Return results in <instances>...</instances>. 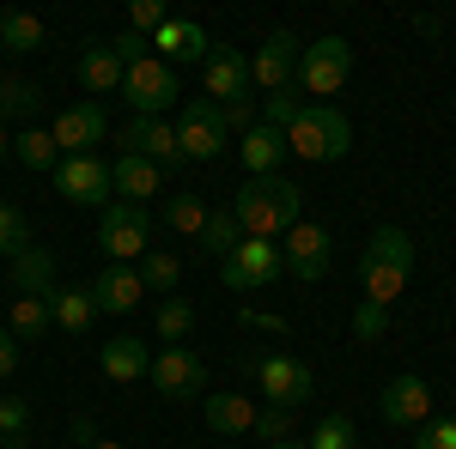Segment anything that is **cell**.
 Here are the masks:
<instances>
[{"mask_svg": "<svg viewBox=\"0 0 456 449\" xmlns=\"http://www.w3.org/2000/svg\"><path fill=\"white\" fill-rule=\"evenodd\" d=\"M98 365H104L110 382H146V371H152V358H146V341H141V334H116V341H104Z\"/></svg>", "mask_w": 456, "mask_h": 449, "instance_id": "cell-22", "label": "cell"}, {"mask_svg": "<svg viewBox=\"0 0 456 449\" xmlns=\"http://www.w3.org/2000/svg\"><path fill=\"white\" fill-rule=\"evenodd\" d=\"M146 377H152V389H159L165 401H195V389H208V365H201L189 346H165Z\"/></svg>", "mask_w": 456, "mask_h": 449, "instance_id": "cell-15", "label": "cell"}, {"mask_svg": "<svg viewBox=\"0 0 456 449\" xmlns=\"http://www.w3.org/2000/svg\"><path fill=\"white\" fill-rule=\"evenodd\" d=\"M122 152H141V158H152L165 176L189 164V158L176 152V122H165V116H134V122L122 128Z\"/></svg>", "mask_w": 456, "mask_h": 449, "instance_id": "cell-14", "label": "cell"}, {"mask_svg": "<svg viewBox=\"0 0 456 449\" xmlns=\"http://www.w3.org/2000/svg\"><path fill=\"white\" fill-rule=\"evenodd\" d=\"M298 55H305V43L292 31H268L262 49L249 55V85H262L268 98L274 92H298Z\"/></svg>", "mask_w": 456, "mask_h": 449, "instance_id": "cell-8", "label": "cell"}, {"mask_svg": "<svg viewBox=\"0 0 456 449\" xmlns=\"http://www.w3.org/2000/svg\"><path fill=\"white\" fill-rule=\"evenodd\" d=\"M384 328H389V310H378V304H359V310H353V334H359V341H378Z\"/></svg>", "mask_w": 456, "mask_h": 449, "instance_id": "cell-42", "label": "cell"}, {"mask_svg": "<svg viewBox=\"0 0 456 449\" xmlns=\"http://www.w3.org/2000/svg\"><path fill=\"white\" fill-rule=\"evenodd\" d=\"M55 188L68 195L73 207H110L116 188H110V164L92 152V158H61L55 164Z\"/></svg>", "mask_w": 456, "mask_h": 449, "instance_id": "cell-13", "label": "cell"}, {"mask_svg": "<svg viewBox=\"0 0 456 449\" xmlns=\"http://www.w3.org/2000/svg\"><path fill=\"white\" fill-rule=\"evenodd\" d=\"M268 449H305V444H292V437H286V444H268Z\"/></svg>", "mask_w": 456, "mask_h": 449, "instance_id": "cell-48", "label": "cell"}, {"mask_svg": "<svg viewBox=\"0 0 456 449\" xmlns=\"http://www.w3.org/2000/svg\"><path fill=\"white\" fill-rule=\"evenodd\" d=\"M49 298H12V316H6V328H12V341H43L49 334Z\"/></svg>", "mask_w": 456, "mask_h": 449, "instance_id": "cell-28", "label": "cell"}, {"mask_svg": "<svg viewBox=\"0 0 456 449\" xmlns=\"http://www.w3.org/2000/svg\"><path fill=\"white\" fill-rule=\"evenodd\" d=\"M31 249V225H25V212L12 207V201H0V261H12V255H25Z\"/></svg>", "mask_w": 456, "mask_h": 449, "instance_id": "cell-33", "label": "cell"}, {"mask_svg": "<svg viewBox=\"0 0 456 449\" xmlns=\"http://www.w3.org/2000/svg\"><path fill=\"white\" fill-rule=\"evenodd\" d=\"M238 231L256 243H281L298 219H305V188H292L286 176H244L238 201H232Z\"/></svg>", "mask_w": 456, "mask_h": 449, "instance_id": "cell-1", "label": "cell"}, {"mask_svg": "<svg viewBox=\"0 0 456 449\" xmlns=\"http://www.w3.org/2000/svg\"><path fill=\"white\" fill-rule=\"evenodd\" d=\"M281 261H286V274H298V279H322V274H329V261H335L329 231L311 225V219H298V225L281 237Z\"/></svg>", "mask_w": 456, "mask_h": 449, "instance_id": "cell-16", "label": "cell"}, {"mask_svg": "<svg viewBox=\"0 0 456 449\" xmlns=\"http://www.w3.org/2000/svg\"><path fill=\"white\" fill-rule=\"evenodd\" d=\"M201 249H208V255H219V261H225V255H232V249H238V243H244V231H238V219H232V207L225 212H208V225H201Z\"/></svg>", "mask_w": 456, "mask_h": 449, "instance_id": "cell-32", "label": "cell"}, {"mask_svg": "<svg viewBox=\"0 0 456 449\" xmlns=\"http://www.w3.org/2000/svg\"><path fill=\"white\" fill-rule=\"evenodd\" d=\"M49 316H55V328H61V334H92V322H98V304H92V292H86V285H55V298H49Z\"/></svg>", "mask_w": 456, "mask_h": 449, "instance_id": "cell-24", "label": "cell"}, {"mask_svg": "<svg viewBox=\"0 0 456 449\" xmlns=\"http://www.w3.org/2000/svg\"><path fill=\"white\" fill-rule=\"evenodd\" d=\"M12 268V292L19 298H55V249H25V255H12L6 261Z\"/></svg>", "mask_w": 456, "mask_h": 449, "instance_id": "cell-21", "label": "cell"}, {"mask_svg": "<svg viewBox=\"0 0 456 449\" xmlns=\"http://www.w3.org/2000/svg\"><path fill=\"white\" fill-rule=\"evenodd\" d=\"M256 437L286 444V437H292V413H286V407H262V413H256Z\"/></svg>", "mask_w": 456, "mask_h": 449, "instance_id": "cell-41", "label": "cell"}, {"mask_svg": "<svg viewBox=\"0 0 456 449\" xmlns=\"http://www.w3.org/2000/svg\"><path fill=\"white\" fill-rule=\"evenodd\" d=\"M244 328H268V334H281L286 322H281V316H262V310H244Z\"/></svg>", "mask_w": 456, "mask_h": 449, "instance_id": "cell-45", "label": "cell"}, {"mask_svg": "<svg viewBox=\"0 0 456 449\" xmlns=\"http://www.w3.org/2000/svg\"><path fill=\"white\" fill-rule=\"evenodd\" d=\"M286 274V261H281V243H256L244 237L225 261H219V279L232 285V292H256V285H274V279Z\"/></svg>", "mask_w": 456, "mask_h": 449, "instance_id": "cell-10", "label": "cell"}, {"mask_svg": "<svg viewBox=\"0 0 456 449\" xmlns=\"http://www.w3.org/2000/svg\"><path fill=\"white\" fill-rule=\"evenodd\" d=\"M347 73H353V43L347 36H316L298 55V92H311V104H322L347 85Z\"/></svg>", "mask_w": 456, "mask_h": 449, "instance_id": "cell-4", "label": "cell"}, {"mask_svg": "<svg viewBox=\"0 0 456 449\" xmlns=\"http://www.w3.org/2000/svg\"><path fill=\"white\" fill-rule=\"evenodd\" d=\"M25 431H31V407L19 395H0V449H25Z\"/></svg>", "mask_w": 456, "mask_h": 449, "instance_id": "cell-34", "label": "cell"}, {"mask_svg": "<svg viewBox=\"0 0 456 449\" xmlns=\"http://www.w3.org/2000/svg\"><path fill=\"white\" fill-rule=\"evenodd\" d=\"M171 25V12H165V0H134L128 6V31H141V36H159Z\"/></svg>", "mask_w": 456, "mask_h": 449, "instance_id": "cell-38", "label": "cell"}, {"mask_svg": "<svg viewBox=\"0 0 456 449\" xmlns=\"http://www.w3.org/2000/svg\"><path fill=\"white\" fill-rule=\"evenodd\" d=\"M189 328H195V304H189V298H165V304H159V341L176 346Z\"/></svg>", "mask_w": 456, "mask_h": 449, "instance_id": "cell-36", "label": "cell"}, {"mask_svg": "<svg viewBox=\"0 0 456 449\" xmlns=\"http://www.w3.org/2000/svg\"><path fill=\"white\" fill-rule=\"evenodd\" d=\"M49 43V31H43V19L37 12H0V49H12V55H37Z\"/></svg>", "mask_w": 456, "mask_h": 449, "instance_id": "cell-27", "label": "cell"}, {"mask_svg": "<svg viewBox=\"0 0 456 449\" xmlns=\"http://www.w3.org/2000/svg\"><path fill=\"white\" fill-rule=\"evenodd\" d=\"M86 292H92V304H98L104 316H128L134 304H141L146 285H141V268H104L98 285H86Z\"/></svg>", "mask_w": 456, "mask_h": 449, "instance_id": "cell-20", "label": "cell"}, {"mask_svg": "<svg viewBox=\"0 0 456 449\" xmlns=\"http://www.w3.org/2000/svg\"><path fill=\"white\" fill-rule=\"evenodd\" d=\"M281 158H286V134L268 128V122H256L244 134V171L249 176H281Z\"/></svg>", "mask_w": 456, "mask_h": 449, "instance_id": "cell-25", "label": "cell"}, {"mask_svg": "<svg viewBox=\"0 0 456 449\" xmlns=\"http://www.w3.org/2000/svg\"><path fill=\"white\" fill-rule=\"evenodd\" d=\"M201 85H208V98L219 109H238V104H256L249 92V61H244V49H225V43H213L208 49V61H201Z\"/></svg>", "mask_w": 456, "mask_h": 449, "instance_id": "cell-9", "label": "cell"}, {"mask_svg": "<svg viewBox=\"0 0 456 449\" xmlns=\"http://www.w3.org/2000/svg\"><path fill=\"white\" fill-rule=\"evenodd\" d=\"M86 449H122V444H116V437H98V444H86Z\"/></svg>", "mask_w": 456, "mask_h": 449, "instance_id": "cell-46", "label": "cell"}, {"mask_svg": "<svg viewBox=\"0 0 456 449\" xmlns=\"http://www.w3.org/2000/svg\"><path fill=\"white\" fill-rule=\"evenodd\" d=\"M414 449H456V419H426L414 431Z\"/></svg>", "mask_w": 456, "mask_h": 449, "instance_id": "cell-40", "label": "cell"}, {"mask_svg": "<svg viewBox=\"0 0 456 449\" xmlns=\"http://www.w3.org/2000/svg\"><path fill=\"white\" fill-rule=\"evenodd\" d=\"M6 152H12V140H6V128H0V164H6Z\"/></svg>", "mask_w": 456, "mask_h": 449, "instance_id": "cell-47", "label": "cell"}, {"mask_svg": "<svg viewBox=\"0 0 456 449\" xmlns=\"http://www.w3.org/2000/svg\"><path fill=\"white\" fill-rule=\"evenodd\" d=\"M201 413H208V425L219 431V437H249L262 407H256L249 395H232V389H219V395H208V407H201Z\"/></svg>", "mask_w": 456, "mask_h": 449, "instance_id": "cell-23", "label": "cell"}, {"mask_svg": "<svg viewBox=\"0 0 456 449\" xmlns=\"http://www.w3.org/2000/svg\"><path fill=\"white\" fill-rule=\"evenodd\" d=\"M104 134H110V122H104V104H98V98H92V104H68L55 116V128H49V140H55L61 158H92V146Z\"/></svg>", "mask_w": 456, "mask_h": 449, "instance_id": "cell-12", "label": "cell"}, {"mask_svg": "<svg viewBox=\"0 0 456 449\" xmlns=\"http://www.w3.org/2000/svg\"><path fill=\"white\" fill-rule=\"evenodd\" d=\"M249 377H256V389L268 395V407H305L316 395V377H311V365L305 358H292V352H262L256 365H249Z\"/></svg>", "mask_w": 456, "mask_h": 449, "instance_id": "cell-5", "label": "cell"}, {"mask_svg": "<svg viewBox=\"0 0 456 449\" xmlns=\"http://www.w3.org/2000/svg\"><path fill=\"white\" fill-rule=\"evenodd\" d=\"M159 182L165 171L141 158V152H122L116 164H110V188H116V201H128V207H146V195H159Z\"/></svg>", "mask_w": 456, "mask_h": 449, "instance_id": "cell-18", "label": "cell"}, {"mask_svg": "<svg viewBox=\"0 0 456 449\" xmlns=\"http://www.w3.org/2000/svg\"><path fill=\"white\" fill-rule=\"evenodd\" d=\"M98 243H104L110 268H128V261H141V255H146V243H152V219H146V207L110 201L104 219H98Z\"/></svg>", "mask_w": 456, "mask_h": 449, "instance_id": "cell-7", "label": "cell"}, {"mask_svg": "<svg viewBox=\"0 0 456 449\" xmlns=\"http://www.w3.org/2000/svg\"><path fill=\"white\" fill-rule=\"evenodd\" d=\"M378 413H384V425H395V431H420L426 419H432V389H426V377H395L378 395Z\"/></svg>", "mask_w": 456, "mask_h": 449, "instance_id": "cell-17", "label": "cell"}, {"mask_svg": "<svg viewBox=\"0 0 456 449\" xmlns=\"http://www.w3.org/2000/svg\"><path fill=\"white\" fill-rule=\"evenodd\" d=\"M208 201L201 195H171V207H165V225H171L176 237H201V225H208Z\"/></svg>", "mask_w": 456, "mask_h": 449, "instance_id": "cell-31", "label": "cell"}, {"mask_svg": "<svg viewBox=\"0 0 456 449\" xmlns=\"http://www.w3.org/2000/svg\"><path fill=\"white\" fill-rule=\"evenodd\" d=\"M122 61H116V55H110V43H92V49H86V55H79V85H86V92H92V98H104V92H116V85H122Z\"/></svg>", "mask_w": 456, "mask_h": 449, "instance_id": "cell-26", "label": "cell"}, {"mask_svg": "<svg viewBox=\"0 0 456 449\" xmlns=\"http://www.w3.org/2000/svg\"><path fill=\"white\" fill-rule=\"evenodd\" d=\"M176 279H183V261H176L171 249H146V255H141V285H152V292H171Z\"/></svg>", "mask_w": 456, "mask_h": 449, "instance_id": "cell-35", "label": "cell"}, {"mask_svg": "<svg viewBox=\"0 0 456 449\" xmlns=\"http://www.w3.org/2000/svg\"><path fill=\"white\" fill-rule=\"evenodd\" d=\"M225 109L213 104V98H189L183 116H176V152L183 158H195V164H213L219 152H225Z\"/></svg>", "mask_w": 456, "mask_h": 449, "instance_id": "cell-6", "label": "cell"}, {"mask_svg": "<svg viewBox=\"0 0 456 449\" xmlns=\"http://www.w3.org/2000/svg\"><path fill=\"white\" fill-rule=\"evenodd\" d=\"M37 104H43V92H37L31 79H0V128L37 116Z\"/></svg>", "mask_w": 456, "mask_h": 449, "instance_id": "cell-29", "label": "cell"}, {"mask_svg": "<svg viewBox=\"0 0 456 449\" xmlns=\"http://www.w3.org/2000/svg\"><path fill=\"white\" fill-rule=\"evenodd\" d=\"M110 55H116L122 68H134V61H146V55H152V36H141V31H122V36H110Z\"/></svg>", "mask_w": 456, "mask_h": 449, "instance_id": "cell-39", "label": "cell"}, {"mask_svg": "<svg viewBox=\"0 0 456 449\" xmlns=\"http://www.w3.org/2000/svg\"><path fill=\"white\" fill-rule=\"evenodd\" d=\"M122 98L134 104V116H165L176 104V68H165L159 55H146L122 73Z\"/></svg>", "mask_w": 456, "mask_h": 449, "instance_id": "cell-11", "label": "cell"}, {"mask_svg": "<svg viewBox=\"0 0 456 449\" xmlns=\"http://www.w3.org/2000/svg\"><path fill=\"white\" fill-rule=\"evenodd\" d=\"M353 146V122L335 104H298V116L286 122V152L311 158V164H335Z\"/></svg>", "mask_w": 456, "mask_h": 449, "instance_id": "cell-3", "label": "cell"}, {"mask_svg": "<svg viewBox=\"0 0 456 449\" xmlns=\"http://www.w3.org/2000/svg\"><path fill=\"white\" fill-rule=\"evenodd\" d=\"M19 371V341H12V328H0V382Z\"/></svg>", "mask_w": 456, "mask_h": 449, "instance_id": "cell-44", "label": "cell"}, {"mask_svg": "<svg viewBox=\"0 0 456 449\" xmlns=\"http://www.w3.org/2000/svg\"><path fill=\"white\" fill-rule=\"evenodd\" d=\"M12 158H19L25 171H55V164H61V152H55V140L43 134V128H25V134L12 140Z\"/></svg>", "mask_w": 456, "mask_h": 449, "instance_id": "cell-30", "label": "cell"}, {"mask_svg": "<svg viewBox=\"0 0 456 449\" xmlns=\"http://www.w3.org/2000/svg\"><path fill=\"white\" fill-rule=\"evenodd\" d=\"M408 274H414V237H408V231H395V225L371 231L365 255H359V285H365V304L389 310V304L408 292Z\"/></svg>", "mask_w": 456, "mask_h": 449, "instance_id": "cell-2", "label": "cell"}, {"mask_svg": "<svg viewBox=\"0 0 456 449\" xmlns=\"http://www.w3.org/2000/svg\"><path fill=\"white\" fill-rule=\"evenodd\" d=\"M305 449H359V431H353L347 413H329V419L311 431V444H305Z\"/></svg>", "mask_w": 456, "mask_h": 449, "instance_id": "cell-37", "label": "cell"}, {"mask_svg": "<svg viewBox=\"0 0 456 449\" xmlns=\"http://www.w3.org/2000/svg\"><path fill=\"white\" fill-rule=\"evenodd\" d=\"M292 116H298V98H292V92H274V98L262 104V122H268V128H281V134H286V122H292Z\"/></svg>", "mask_w": 456, "mask_h": 449, "instance_id": "cell-43", "label": "cell"}, {"mask_svg": "<svg viewBox=\"0 0 456 449\" xmlns=\"http://www.w3.org/2000/svg\"><path fill=\"white\" fill-rule=\"evenodd\" d=\"M152 49H159V61H165V68H176V61H208L213 36L201 31L195 19H171L165 31L152 36Z\"/></svg>", "mask_w": 456, "mask_h": 449, "instance_id": "cell-19", "label": "cell"}]
</instances>
